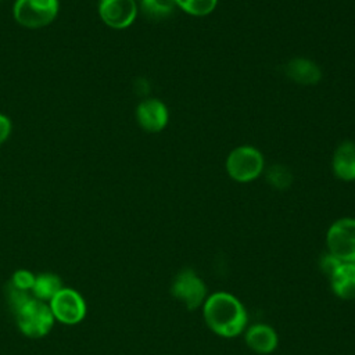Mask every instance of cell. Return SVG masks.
Instances as JSON below:
<instances>
[{
	"instance_id": "277c9868",
	"label": "cell",
	"mask_w": 355,
	"mask_h": 355,
	"mask_svg": "<svg viewBox=\"0 0 355 355\" xmlns=\"http://www.w3.org/2000/svg\"><path fill=\"white\" fill-rule=\"evenodd\" d=\"M225 166L233 180L248 183L261 176L265 168V158L254 146H239L229 153Z\"/></svg>"
},
{
	"instance_id": "9a60e30c",
	"label": "cell",
	"mask_w": 355,
	"mask_h": 355,
	"mask_svg": "<svg viewBox=\"0 0 355 355\" xmlns=\"http://www.w3.org/2000/svg\"><path fill=\"white\" fill-rule=\"evenodd\" d=\"M175 3L176 7L194 17H205L218 6V0H175Z\"/></svg>"
},
{
	"instance_id": "2e32d148",
	"label": "cell",
	"mask_w": 355,
	"mask_h": 355,
	"mask_svg": "<svg viewBox=\"0 0 355 355\" xmlns=\"http://www.w3.org/2000/svg\"><path fill=\"white\" fill-rule=\"evenodd\" d=\"M266 180L270 186L279 190H284L291 186L293 183V173L291 171L282 164H275L266 171Z\"/></svg>"
},
{
	"instance_id": "ac0fdd59",
	"label": "cell",
	"mask_w": 355,
	"mask_h": 355,
	"mask_svg": "<svg viewBox=\"0 0 355 355\" xmlns=\"http://www.w3.org/2000/svg\"><path fill=\"white\" fill-rule=\"evenodd\" d=\"M14 287L25 291H32V287L35 284V276L29 270H17L10 282Z\"/></svg>"
},
{
	"instance_id": "ffe728a7",
	"label": "cell",
	"mask_w": 355,
	"mask_h": 355,
	"mask_svg": "<svg viewBox=\"0 0 355 355\" xmlns=\"http://www.w3.org/2000/svg\"><path fill=\"white\" fill-rule=\"evenodd\" d=\"M12 133V121L8 115L0 112V146H3Z\"/></svg>"
},
{
	"instance_id": "7a4b0ae2",
	"label": "cell",
	"mask_w": 355,
	"mask_h": 355,
	"mask_svg": "<svg viewBox=\"0 0 355 355\" xmlns=\"http://www.w3.org/2000/svg\"><path fill=\"white\" fill-rule=\"evenodd\" d=\"M11 311L18 329L26 337L40 338L53 329L54 316L50 306L44 301L33 297V294L28 295Z\"/></svg>"
},
{
	"instance_id": "9c48e42d",
	"label": "cell",
	"mask_w": 355,
	"mask_h": 355,
	"mask_svg": "<svg viewBox=\"0 0 355 355\" xmlns=\"http://www.w3.org/2000/svg\"><path fill=\"white\" fill-rule=\"evenodd\" d=\"M136 121L148 133L164 130L169 122V111L164 101L158 98H144L136 107Z\"/></svg>"
},
{
	"instance_id": "6da1fadb",
	"label": "cell",
	"mask_w": 355,
	"mask_h": 355,
	"mask_svg": "<svg viewBox=\"0 0 355 355\" xmlns=\"http://www.w3.org/2000/svg\"><path fill=\"white\" fill-rule=\"evenodd\" d=\"M202 316L207 326L225 338L239 336L247 326L244 305L237 297L226 291H218L205 298Z\"/></svg>"
},
{
	"instance_id": "8992f818",
	"label": "cell",
	"mask_w": 355,
	"mask_h": 355,
	"mask_svg": "<svg viewBox=\"0 0 355 355\" xmlns=\"http://www.w3.org/2000/svg\"><path fill=\"white\" fill-rule=\"evenodd\" d=\"M171 291L189 311L201 306L207 298L205 283L191 269H184L176 275Z\"/></svg>"
},
{
	"instance_id": "5bb4252c",
	"label": "cell",
	"mask_w": 355,
	"mask_h": 355,
	"mask_svg": "<svg viewBox=\"0 0 355 355\" xmlns=\"http://www.w3.org/2000/svg\"><path fill=\"white\" fill-rule=\"evenodd\" d=\"M61 288H62V284L58 276L53 273H42L35 277L32 294L37 300L50 301Z\"/></svg>"
},
{
	"instance_id": "d6986e66",
	"label": "cell",
	"mask_w": 355,
	"mask_h": 355,
	"mask_svg": "<svg viewBox=\"0 0 355 355\" xmlns=\"http://www.w3.org/2000/svg\"><path fill=\"white\" fill-rule=\"evenodd\" d=\"M341 263H343V262H341L340 259H337L334 255H331L330 252H327V254H324V255L320 258V263H319V265H320L322 272H323L327 277H330Z\"/></svg>"
},
{
	"instance_id": "8fae6325",
	"label": "cell",
	"mask_w": 355,
	"mask_h": 355,
	"mask_svg": "<svg viewBox=\"0 0 355 355\" xmlns=\"http://www.w3.org/2000/svg\"><path fill=\"white\" fill-rule=\"evenodd\" d=\"M331 168L334 175L344 182L355 180V143L343 141L334 150Z\"/></svg>"
},
{
	"instance_id": "4fadbf2b",
	"label": "cell",
	"mask_w": 355,
	"mask_h": 355,
	"mask_svg": "<svg viewBox=\"0 0 355 355\" xmlns=\"http://www.w3.org/2000/svg\"><path fill=\"white\" fill-rule=\"evenodd\" d=\"M329 279L338 298L355 300V262H343Z\"/></svg>"
},
{
	"instance_id": "30bf717a",
	"label": "cell",
	"mask_w": 355,
	"mask_h": 355,
	"mask_svg": "<svg viewBox=\"0 0 355 355\" xmlns=\"http://www.w3.org/2000/svg\"><path fill=\"white\" fill-rule=\"evenodd\" d=\"M284 73L298 85H316L322 79V71L316 62L309 58L298 57L284 65Z\"/></svg>"
},
{
	"instance_id": "e0dca14e",
	"label": "cell",
	"mask_w": 355,
	"mask_h": 355,
	"mask_svg": "<svg viewBox=\"0 0 355 355\" xmlns=\"http://www.w3.org/2000/svg\"><path fill=\"white\" fill-rule=\"evenodd\" d=\"M139 3L150 17H168L176 7L175 0H139Z\"/></svg>"
},
{
	"instance_id": "5b68a950",
	"label": "cell",
	"mask_w": 355,
	"mask_h": 355,
	"mask_svg": "<svg viewBox=\"0 0 355 355\" xmlns=\"http://www.w3.org/2000/svg\"><path fill=\"white\" fill-rule=\"evenodd\" d=\"M327 251L341 262H355V218H340L327 230Z\"/></svg>"
},
{
	"instance_id": "52a82bcc",
	"label": "cell",
	"mask_w": 355,
	"mask_h": 355,
	"mask_svg": "<svg viewBox=\"0 0 355 355\" xmlns=\"http://www.w3.org/2000/svg\"><path fill=\"white\" fill-rule=\"evenodd\" d=\"M137 0H98L97 14L101 22L115 31L129 28L137 18Z\"/></svg>"
},
{
	"instance_id": "44dd1931",
	"label": "cell",
	"mask_w": 355,
	"mask_h": 355,
	"mask_svg": "<svg viewBox=\"0 0 355 355\" xmlns=\"http://www.w3.org/2000/svg\"><path fill=\"white\" fill-rule=\"evenodd\" d=\"M0 1H1V0H0Z\"/></svg>"
},
{
	"instance_id": "3957f363",
	"label": "cell",
	"mask_w": 355,
	"mask_h": 355,
	"mask_svg": "<svg viewBox=\"0 0 355 355\" xmlns=\"http://www.w3.org/2000/svg\"><path fill=\"white\" fill-rule=\"evenodd\" d=\"M60 12V0H14L12 18L25 29L51 25Z\"/></svg>"
},
{
	"instance_id": "ba28073f",
	"label": "cell",
	"mask_w": 355,
	"mask_h": 355,
	"mask_svg": "<svg viewBox=\"0 0 355 355\" xmlns=\"http://www.w3.org/2000/svg\"><path fill=\"white\" fill-rule=\"evenodd\" d=\"M50 309L55 320L64 324H76L86 315V304L82 295L72 288H61L51 300Z\"/></svg>"
},
{
	"instance_id": "7c38bea8",
	"label": "cell",
	"mask_w": 355,
	"mask_h": 355,
	"mask_svg": "<svg viewBox=\"0 0 355 355\" xmlns=\"http://www.w3.org/2000/svg\"><path fill=\"white\" fill-rule=\"evenodd\" d=\"M245 343L257 354H270L277 347V334L273 327L255 323L245 330Z\"/></svg>"
}]
</instances>
